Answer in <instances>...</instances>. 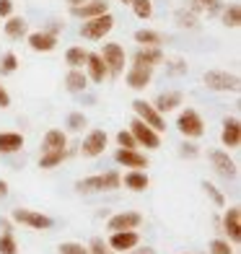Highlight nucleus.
Returning a JSON list of instances; mask_svg holds the SVG:
<instances>
[{
	"label": "nucleus",
	"mask_w": 241,
	"mask_h": 254,
	"mask_svg": "<svg viewBox=\"0 0 241 254\" xmlns=\"http://www.w3.org/2000/svg\"><path fill=\"white\" fill-rule=\"evenodd\" d=\"M187 70V63H181V60H174V63H171V67H169V73H184Z\"/></svg>",
	"instance_id": "obj_43"
},
{
	"label": "nucleus",
	"mask_w": 241,
	"mask_h": 254,
	"mask_svg": "<svg viewBox=\"0 0 241 254\" xmlns=\"http://www.w3.org/2000/svg\"><path fill=\"white\" fill-rule=\"evenodd\" d=\"M107 151V132L104 130H91L86 135L83 145H80V153H83L86 158H96Z\"/></svg>",
	"instance_id": "obj_9"
},
{
	"label": "nucleus",
	"mask_w": 241,
	"mask_h": 254,
	"mask_svg": "<svg viewBox=\"0 0 241 254\" xmlns=\"http://www.w3.org/2000/svg\"><path fill=\"white\" fill-rule=\"evenodd\" d=\"M130 132H132V137H135V143L137 145H145V148H151V151H156V148L161 145V135L153 130V127H148L145 122H140V120H132V125H130Z\"/></svg>",
	"instance_id": "obj_6"
},
{
	"label": "nucleus",
	"mask_w": 241,
	"mask_h": 254,
	"mask_svg": "<svg viewBox=\"0 0 241 254\" xmlns=\"http://www.w3.org/2000/svg\"><path fill=\"white\" fill-rule=\"evenodd\" d=\"M135 42L140 44V47H161L164 37L153 29H140V31H135Z\"/></svg>",
	"instance_id": "obj_27"
},
{
	"label": "nucleus",
	"mask_w": 241,
	"mask_h": 254,
	"mask_svg": "<svg viewBox=\"0 0 241 254\" xmlns=\"http://www.w3.org/2000/svg\"><path fill=\"white\" fill-rule=\"evenodd\" d=\"M13 221H18L21 226H26V228H37V231L52 228V218H50V215L26 210V207H16V210H13Z\"/></svg>",
	"instance_id": "obj_7"
},
{
	"label": "nucleus",
	"mask_w": 241,
	"mask_h": 254,
	"mask_svg": "<svg viewBox=\"0 0 241 254\" xmlns=\"http://www.w3.org/2000/svg\"><path fill=\"white\" fill-rule=\"evenodd\" d=\"M86 83H88V78H86V73L80 70V67H70V73L65 75V88L70 91V94L86 91Z\"/></svg>",
	"instance_id": "obj_23"
},
{
	"label": "nucleus",
	"mask_w": 241,
	"mask_h": 254,
	"mask_svg": "<svg viewBox=\"0 0 241 254\" xmlns=\"http://www.w3.org/2000/svg\"><path fill=\"white\" fill-rule=\"evenodd\" d=\"M140 244V236H137V231H112L109 236V249L112 252H130Z\"/></svg>",
	"instance_id": "obj_10"
},
{
	"label": "nucleus",
	"mask_w": 241,
	"mask_h": 254,
	"mask_svg": "<svg viewBox=\"0 0 241 254\" xmlns=\"http://www.w3.org/2000/svg\"><path fill=\"white\" fill-rule=\"evenodd\" d=\"M143 223V215L140 213H117V215H112L109 218V223L107 228L109 231H132Z\"/></svg>",
	"instance_id": "obj_12"
},
{
	"label": "nucleus",
	"mask_w": 241,
	"mask_h": 254,
	"mask_svg": "<svg viewBox=\"0 0 241 254\" xmlns=\"http://www.w3.org/2000/svg\"><path fill=\"white\" fill-rule=\"evenodd\" d=\"M223 231L231 236L234 244H239V239H241V213H239V207H228V210H226V215H223Z\"/></svg>",
	"instance_id": "obj_18"
},
{
	"label": "nucleus",
	"mask_w": 241,
	"mask_h": 254,
	"mask_svg": "<svg viewBox=\"0 0 241 254\" xmlns=\"http://www.w3.org/2000/svg\"><path fill=\"white\" fill-rule=\"evenodd\" d=\"M120 166H127V169H145L148 166V158L143 153H137V148H120L114 153Z\"/></svg>",
	"instance_id": "obj_14"
},
{
	"label": "nucleus",
	"mask_w": 241,
	"mask_h": 254,
	"mask_svg": "<svg viewBox=\"0 0 241 254\" xmlns=\"http://www.w3.org/2000/svg\"><path fill=\"white\" fill-rule=\"evenodd\" d=\"M112 29H114V16L112 13H101L96 18H86L83 21V26H80V37L96 42V39H104Z\"/></svg>",
	"instance_id": "obj_2"
},
{
	"label": "nucleus",
	"mask_w": 241,
	"mask_h": 254,
	"mask_svg": "<svg viewBox=\"0 0 241 254\" xmlns=\"http://www.w3.org/2000/svg\"><path fill=\"white\" fill-rule=\"evenodd\" d=\"M130 5H132V13L137 18H143V21H148L153 16V3L151 0H130Z\"/></svg>",
	"instance_id": "obj_29"
},
{
	"label": "nucleus",
	"mask_w": 241,
	"mask_h": 254,
	"mask_svg": "<svg viewBox=\"0 0 241 254\" xmlns=\"http://www.w3.org/2000/svg\"><path fill=\"white\" fill-rule=\"evenodd\" d=\"M177 127L184 137H202L205 135V122L194 109H184L177 120Z\"/></svg>",
	"instance_id": "obj_5"
},
{
	"label": "nucleus",
	"mask_w": 241,
	"mask_h": 254,
	"mask_svg": "<svg viewBox=\"0 0 241 254\" xmlns=\"http://www.w3.org/2000/svg\"><path fill=\"white\" fill-rule=\"evenodd\" d=\"M67 3H70V5H80V3H83V0H67Z\"/></svg>",
	"instance_id": "obj_47"
},
{
	"label": "nucleus",
	"mask_w": 241,
	"mask_h": 254,
	"mask_svg": "<svg viewBox=\"0 0 241 254\" xmlns=\"http://www.w3.org/2000/svg\"><path fill=\"white\" fill-rule=\"evenodd\" d=\"M21 148H24L21 132H0V153H16Z\"/></svg>",
	"instance_id": "obj_25"
},
{
	"label": "nucleus",
	"mask_w": 241,
	"mask_h": 254,
	"mask_svg": "<svg viewBox=\"0 0 241 254\" xmlns=\"http://www.w3.org/2000/svg\"><path fill=\"white\" fill-rule=\"evenodd\" d=\"M117 143H120V148H137V143H135V137H132L130 130H120L117 132Z\"/></svg>",
	"instance_id": "obj_38"
},
{
	"label": "nucleus",
	"mask_w": 241,
	"mask_h": 254,
	"mask_svg": "<svg viewBox=\"0 0 241 254\" xmlns=\"http://www.w3.org/2000/svg\"><path fill=\"white\" fill-rule=\"evenodd\" d=\"M124 187L132 190V192L148 190V174H145L143 169H130L127 174H124Z\"/></svg>",
	"instance_id": "obj_24"
},
{
	"label": "nucleus",
	"mask_w": 241,
	"mask_h": 254,
	"mask_svg": "<svg viewBox=\"0 0 241 254\" xmlns=\"http://www.w3.org/2000/svg\"><path fill=\"white\" fill-rule=\"evenodd\" d=\"M205 86H208L210 91H223V94H236V91L241 88V80H239V75H234V73H226V70H208L205 73Z\"/></svg>",
	"instance_id": "obj_3"
},
{
	"label": "nucleus",
	"mask_w": 241,
	"mask_h": 254,
	"mask_svg": "<svg viewBox=\"0 0 241 254\" xmlns=\"http://www.w3.org/2000/svg\"><path fill=\"white\" fill-rule=\"evenodd\" d=\"M75 187H78V192H109V190L122 187V177L117 174V171H107V174H96V177L80 179Z\"/></svg>",
	"instance_id": "obj_1"
},
{
	"label": "nucleus",
	"mask_w": 241,
	"mask_h": 254,
	"mask_svg": "<svg viewBox=\"0 0 241 254\" xmlns=\"http://www.w3.org/2000/svg\"><path fill=\"white\" fill-rule=\"evenodd\" d=\"M0 254H18V244L10 231H5L3 236H0Z\"/></svg>",
	"instance_id": "obj_33"
},
{
	"label": "nucleus",
	"mask_w": 241,
	"mask_h": 254,
	"mask_svg": "<svg viewBox=\"0 0 241 254\" xmlns=\"http://www.w3.org/2000/svg\"><path fill=\"white\" fill-rule=\"evenodd\" d=\"M101 13H109V3L107 0H83L80 5H73V16L78 18H96Z\"/></svg>",
	"instance_id": "obj_11"
},
{
	"label": "nucleus",
	"mask_w": 241,
	"mask_h": 254,
	"mask_svg": "<svg viewBox=\"0 0 241 254\" xmlns=\"http://www.w3.org/2000/svg\"><path fill=\"white\" fill-rule=\"evenodd\" d=\"M177 24L181 29H197V16L192 10H177Z\"/></svg>",
	"instance_id": "obj_34"
},
{
	"label": "nucleus",
	"mask_w": 241,
	"mask_h": 254,
	"mask_svg": "<svg viewBox=\"0 0 241 254\" xmlns=\"http://www.w3.org/2000/svg\"><path fill=\"white\" fill-rule=\"evenodd\" d=\"M65 156H67V148H65V151L42 153V158H39V166H42V169H52V166H57V164H62V161H65Z\"/></svg>",
	"instance_id": "obj_31"
},
{
	"label": "nucleus",
	"mask_w": 241,
	"mask_h": 254,
	"mask_svg": "<svg viewBox=\"0 0 241 254\" xmlns=\"http://www.w3.org/2000/svg\"><path fill=\"white\" fill-rule=\"evenodd\" d=\"M60 254H88V249L75 241H65V244H60Z\"/></svg>",
	"instance_id": "obj_36"
},
{
	"label": "nucleus",
	"mask_w": 241,
	"mask_h": 254,
	"mask_svg": "<svg viewBox=\"0 0 241 254\" xmlns=\"http://www.w3.org/2000/svg\"><path fill=\"white\" fill-rule=\"evenodd\" d=\"M86 67H88L91 80H96V83H104V78L109 75L107 63L101 60V55H99V52H88V57H86Z\"/></svg>",
	"instance_id": "obj_20"
},
{
	"label": "nucleus",
	"mask_w": 241,
	"mask_h": 254,
	"mask_svg": "<svg viewBox=\"0 0 241 254\" xmlns=\"http://www.w3.org/2000/svg\"><path fill=\"white\" fill-rule=\"evenodd\" d=\"M210 161H213V166H215V171L221 177H228V179L236 177V161L228 156L226 151H213L210 153Z\"/></svg>",
	"instance_id": "obj_15"
},
{
	"label": "nucleus",
	"mask_w": 241,
	"mask_h": 254,
	"mask_svg": "<svg viewBox=\"0 0 241 254\" xmlns=\"http://www.w3.org/2000/svg\"><path fill=\"white\" fill-rule=\"evenodd\" d=\"M181 156H189V158H194L197 156V145H192V143H184L181 145V151H179Z\"/></svg>",
	"instance_id": "obj_42"
},
{
	"label": "nucleus",
	"mask_w": 241,
	"mask_h": 254,
	"mask_svg": "<svg viewBox=\"0 0 241 254\" xmlns=\"http://www.w3.org/2000/svg\"><path fill=\"white\" fill-rule=\"evenodd\" d=\"M210 254H234V247L228 244V241H223V239H215L210 244Z\"/></svg>",
	"instance_id": "obj_37"
},
{
	"label": "nucleus",
	"mask_w": 241,
	"mask_h": 254,
	"mask_svg": "<svg viewBox=\"0 0 241 254\" xmlns=\"http://www.w3.org/2000/svg\"><path fill=\"white\" fill-rule=\"evenodd\" d=\"M122 3H130V0H122Z\"/></svg>",
	"instance_id": "obj_48"
},
{
	"label": "nucleus",
	"mask_w": 241,
	"mask_h": 254,
	"mask_svg": "<svg viewBox=\"0 0 241 254\" xmlns=\"http://www.w3.org/2000/svg\"><path fill=\"white\" fill-rule=\"evenodd\" d=\"M13 13V3L10 0H0V18H8Z\"/></svg>",
	"instance_id": "obj_41"
},
{
	"label": "nucleus",
	"mask_w": 241,
	"mask_h": 254,
	"mask_svg": "<svg viewBox=\"0 0 241 254\" xmlns=\"http://www.w3.org/2000/svg\"><path fill=\"white\" fill-rule=\"evenodd\" d=\"M151 78H153V67H148V65H132L130 70H127V86L135 88V91H143L148 83H151Z\"/></svg>",
	"instance_id": "obj_13"
},
{
	"label": "nucleus",
	"mask_w": 241,
	"mask_h": 254,
	"mask_svg": "<svg viewBox=\"0 0 241 254\" xmlns=\"http://www.w3.org/2000/svg\"><path fill=\"white\" fill-rule=\"evenodd\" d=\"M29 47L34 52H52L57 47V37L47 34V31H34V34H29Z\"/></svg>",
	"instance_id": "obj_19"
},
{
	"label": "nucleus",
	"mask_w": 241,
	"mask_h": 254,
	"mask_svg": "<svg viewBox=\"0 0 241 254\" xmlns=\"http://www.w3.org/2000/svg\"><path fill=\"white\" fill-rule=\"evenodd\" d=\"M10 107V96H8V91L0 86V109H8Z\"/></svg>",
	"instance_id": "obj_44"
},
{
	"label": "nucleus",
	"mask_w": 241,
	"mask_h": 254,
	"mask_svg": "<svg viewBox=\"0 0 241 254\" xmlns=\"http://www.w3.org/2000/svg\"><path fill=\"white\" fill-rule=\"evenodd\" d=\"M16 67H18V57H16L13 52H5V55H3V60H0V75L16 73Z\"/></svg>",
	"instance_id": "obj_32"
},
{
	"label": "nucleus",
	"mask_w": 241,
	"mask_h": 254,
	"mask_svg": "<svg viewBox=\"0 0 241 254\" xmlns=\"http://www.w3.org/2000/svg\"><path fill=\"white\" fill-rule=\"evenodd\" d=\"M83 125H86V117L80 112H73L70 117H67V127H70V130H80Z\"/></svg>",
	"instance_id": "obj_40"
},
{
	"label": "nucleus",
	"mask_w": 241,
	"mask_h": 254,
	"mask_svg": "<svg viewBox=\"0 0 241 254\" xmlns=\"http://www.w3.org/2000/svg\"><path fill=\"white\" fill-rule=\"evenodd\" d=\"M86 57H88V52L83 47H70V50L65 52V63L70 65V67H83L86 65Z\"/></svg>",
	"instance_id": "obj_28"
},
{
	"label": "nucleus",
	"mask_w": 241,
	"mask_h": 254,
	"mask_svg": "<svg viewBox=\"0 0 241 254\" xmlns=\"http://www.w3.org/2000/svg\"><path fill=\"white\" fill-rule=\"evenodd\" d=\"M5 34H8L10 39L26 37V34H29V21L21 18V16H8V21H5Z\"/></svg>",
	"instance_id": "obj_26"
},
{
	"label": "nucleus",
	"mask_w": 241,
	"mask_h": 254,
	"mask_svg": "<svg viewBox=\"0 0 241 254\" xmlns=\"http://www.w3.org/2000/svg\"><path fill=\"white\" fill-rule=\"evenodd\" d=\"M223 24L231 26V29H239V24H241V8H239V3H231L223 10Z\"/></svg>",
	"instance_id": "obj_30"
},
{
	"label": "nucleus",
	"mask_w": 241,
	"mask_h": 254,
	"mask_svg": "<svg viewBox=\"0 0 241 254\" xmlns=\"http://www.w3.org/2000/svg\"><path fill=\"white\" fill-rule=\"evenodd\" d=\"M132 63H135V65L156 67V65L164 63V52H161V47H140V50L132 55Z\"/></svg>",
	"instance_id": "obj_17"
},
{
	"label": "nucleus",
	"mask_w": 241,
	"mask_h": 254,
	"mask_svg": "<svg viewBox=\"0 0 241 254\" xmlns=\"http://www.w3.org/2000/svg\"><path fill=\"white\" fill-rule=\"evenodd\" d=\"M67 145V135L62 130H50L44 135V143H42V153H52V151H65Z\"/></svg>",
	"instance_id": "obj_21"
},
{
	"label": "nucleus",
	"mask_w": 241,
	"mask_h": 254,
	"mask_svg": "<svg viewBox=\"0 0 241 254\" xmlns=\"http://www.w3.org/2000/svg\"><path fill=\"white\" fill-rule=\"evenodd\" d=\"M132 109H135V117L140 120V122H145L148 127H153L156 132H164L166 130V120H164V114H161L153 104H148V101H143V99H137V101H132Z\"/></svg>",
	"instance_id": "obj_4"
},
{
	"label": "nucleus",
	"mask_w": 241,
	"mask_h": 254,
	"mask_svg": "<svg viewBox=\"0 0 241 254\" xmlns=\"http://www.w3.org/2000/svg\"><path fill=\"white\" fill-rule=\"evenodd\" d=\"M202 190L210 194V200H213V202H215L218 207H223V205H226V197H223V194H221V192H218V190L213 187L210 182H202Z\"/></svg>",
	"instance_id": "obj_35"
},
{
	"label": "nucleus",
	"mask_w": 241,
	"mask_h": 254,
	"mask_svg": "<svg viewBox=\"0 0 241 254\" xmlns=\"http://www.w3.org/2000/svg\"><path fill=\"white\" fill-rule=\"evenodd\" d=\"M88 254H112V249L101 239H94V241H91V247H88Z\"/></svg>",
	"instance_id": "obj_39"
},
{
	"label": "nucleus",
	"mask_w": 241,
	"mask_h": 254,
	"mask_svg": "<svg viewBox=\"0 0 241 254\" xmlns=\"http://www.w3.org/2000/svg\"><path fill=\"white\" fill-rule=\"evenodd\" d=\"M101 60L107 63V70L109 75H120L124 70V50L120 47V44H104V52H101Z\"/></svg>",
	"instance_id": "obj_8"
},
{
	"label": "nucleus",
	"mask_w": 241,
	"mask_h": 254,
	"mask_svg": "<svg viewBox=\"0 0 241 254\" xmlns=\"http://www.w3.org/2000/svg\"><path fill=\"white\" fill-rule=\"evenodd\" d=\"M181 101H184V99H181V94H179V91H166V94H161V96L156 99V104H153V107H156L161 114H166V112H174V109L179 107Z\"/></svg>",
	"instance_id": "obj_22"
},
{
	"label": "nucleus",
	"mask_w": 241,
	"mask_h": 254,
	"mask_svg": "<svg viewBox=\"0 0 241 254\" xmlns=\"http://www.w3.org/2000/svg\"><path fill=\"white\" fill-rule=\"evenodd\" d=\"M130 252H132V254H156L153 249H148V247H145V249H130Z\"/></svg>",
	"instance_id": "obj_45"
},
{
	"label": "nucleus",
	"mask_w": 241,
	"mask_h": 254,
	"mask_svg": "<svg viewBox=\"0 0 241 254\" xmlns=\"http://www.w3.org/2000/svg\"><path fill=\"white\" fill-rule=\"evenodd\" d=\"M221 140H223L226 148H239V143H241V122H239V117H228L223 122Z\"/></svg>",
	"instance_id": "obj_16"
},
{
	"label": "nucleus",
	"mask_w": 241,
	"mask_h": 254,
	"mask_svg": "<svg viewBox=\"0 0 241 254\" xmlns=\"http://www.w3.org/2000/svg\"><path fill=\"white\" fill-rule=\"evenodd\" d=\"M5 194H8V184L0 179V197H5Z\"/></svg>",
	"instance_id": "obj_46"
}]
</instances>
